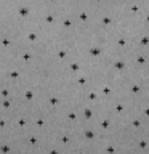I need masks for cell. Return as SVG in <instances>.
I'll list each match as a JSON object with an SVG mask.
<instances>
[]
</instances>
